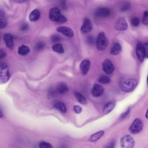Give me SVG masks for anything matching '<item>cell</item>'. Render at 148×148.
<instances>
[{
    "label": "cell",
    "instance_id": "d590c367",
    "mask_svg": "<svg viewBox=\"0 0 148 148\" xmlns=\"http://www.w3.org/2000/svg\"><path fill=\"white\" fill-rule=\"evenodd\" d=\"M115 144V142L113 140L106 145L104 147L105 148H113L114 147Z\"/></svg>",
    "mask_w": 148,
    "mask_h": 148
},
{
    "label": "cell",
    "instance_id": "d4e9b609",
    "mask_svg": "<svg viewBox=\"0 0 148 148\" xmlns=\"http://www.w3.org/2000/svg\"><path fill=\"white\" fill-rule=\"evenodd\" d=\"M110 81V78L105 75L101 76L98 79V82L102 84H107L109 83Z\"/></svg>",
    "mask_w": 148,
    "mask_h": 148
},
{
    "label": "cell",
    "instance_id": "f546056e",
    "mask_svg": "<svg viewBox=\"0 0 148 148\" xmlns=\"http://www.w3.org/2000/svg\"><path fill=\"white\" fill-rule=\"evenodd\" d=\"M148 12L147 11H145L143 13V23L145 25H147L148 23Z\"/></svg>",
    "mask_w": 148,
    "mask_h": 148
},
{
    "label": "cell",
    "instance_id": "603a6c76",
    "mask_svg": "<svg viewBox=\"0 0 148 148\" xmlns=\"http://www.w3.org/2000/svg\"><path fill=\"white\" fill-rule=\"evenodd\" d=\"M53 50L57 53L62 54L64 52V49L62 44L58 43L53 45L52 47Z\"/></svg>",
    "mask_w": 148,
    "mask_h": 148
},
{
    "label": "cell",
    "instance_id": "9a60e30c",
    "mask_svg": "<svg viewBox=\"0 0 148 148\" xmlns=\"http://www.w3.org/2000/svg\"><path fill=\"white\" fill-rule=\"evenodd\" d=\"M110 13L109 10L105 7H101L98 8L95 12V15L100 17H107Z\"/></svg>",
    "mask_w": 148,
    "mask_h": 148
},
{
    "label": "cell",
    "instance_id": "3957f363",
    "mask_svg": "<svg viewBox=\"0 0 148 148\" xmlns=\"http://www.w3.org/2000/svg\"><path fill=\"white\" fill-rule=\"evenodd\" d=\"M8 66L5 64L0 65V84L7 82L10 77Z\"/></svg>",
    "mask_w": 148,
    "mask_h": 148
},
{
    "label": "cell",
    "instance_id": "cb8c5ba5",
    "mask_svg": "<svg viewBox=\"0 0 148 148\" xmlns=\"http://www.w3.org/2000/svg\"><path fill=\"white\" fill-rule=\"evenodd\" d=\"M75 95L77 100L80 103L83 105L86 104L87 103L86 99L81 93L77 92H75Z\"/></svg>",
    "mask_w": 148,
    "mask_h": 148
},
{
    "label": "cell",
    "instance_id": "f1b7e54d",
    "mask_svg": "<svg viewBox=\"0 0 148 148\" xmlns=\"http://www.w3.org/2000/svg\"><path fill=\"white\" fill-rule=\"evenodd\" d=\"M61 38L59 35L57 34H54L51 37V40L53 42H56L60 41Z\"/></svg>",
    "mask_w": 148,
    "mask_h": 148
},
{
    "label": "cell",
    "instance_id": "6da1fadb",
    "mask_svg": "<svg viewBox=\"0 0 148 148\" xmlns=\"http://www.w3.org/2000/svg\"><path fill=\"white\" fill-rule=\"evenodd\" d=\"M137 84L138 82L136 79L127 77L121 78L119 82L120 88L125 92H130L133 91Z\"/></svg>",
    "mask_w": 148,
    "mask_h": 148
},
{
    "label": "cell",
    "instance_id": "ba28073f",
    "mask_svg": "<svg viewBox=\"0 0 148 148\" xmlns=\"http://www.w3.org/2000/svg\"><path fill=\"white\" fill-rule=\"evenodd\" d=\"M128 24L125 19L123 17L118 19L114 25V28L118 31L126 30L128 28Z\"/></svg>",
    "mask_w": 148,
    "mask_h": 148
},
{
    "label": "cell",
    "instance_id": "ab89813d",
    "mask_svg": "<svg viewBox=\"0 0 148 148\" xmlns=\"http://www.w3.org/2000/svg\"><path fill=\"white\" fill-rule=\"evenodd\" d=\"M5 12L2 10H0V18H4L5 16Z\"/></svg>",
    "mask_w": 148,
    "mask_h": 148
},
{
    "label": "cell",
    "instance_id": "d6986e66",
    "mask_svg": "<svg viewBox=\"0 0 148 148\" xmlns=\"http://www.w3.org/2000/svg\"><path fill=\"white\" fill-rule=\"evenodd\" d=\"M40 13L37 9L32 11L29 14V19L31 21L34 22L38 20L40 17Z\"/></svg>",
    "mask_w": 148,
    "mask_h": 148
},
{
    "label": "cell",
    "instance_id": "ee69618b",
    "mask_svg": "<svg viewBox=\"0 0 148 148\" xmlns=\"http://www.w3.org/2000/svg\"><path fill=\"white\" fill-rule=\"evenodd\" d=\"M147 113H148V111L147 110V112H146V114H145V116L146 117L147 119L148 118V115H147Z\"/></svg>",
    "mask_w": 148,
    "mask_h": 148
},
{
    "label": "cell",
    "instance_id": "8fae6325",
    "mask_svg": "<svg viewBox=\"0 0 148 148\" xmlns=\"http://www.w3.org/2000/svg\"><path fill=\"white\" fill-rule=\"evenodd\" d=\"M3 39L6 47L10 49H12L14 46L13 35L10 33H5L3 35Z\"/></svg>",
    "mask_w": 148,
    "mask_h": 148
},
{
    "label": "cell",
    "instance_id": "7bdbcfd3",
    "mask_svg": "<svg viewBox=\"0 0 148 148\" xmlns=\"http://www.w3.org/2000/svg\"><path fill=\"white\" fill-rule=\"evenodd\" d=\"M3 116V113L0 108V118H2Z\"/></svg>",
    "mask_w": 148,
    "mask_h": 148
},
{
    "label": "cell",
    "instance_id": "44dd1931",
    "mask_svg": "<svg viewBox=\"0 0 148 148\" xmlns=\"http://www.w3.org/2000/svg\"><path fill=\"white\" fill-rule=\"evenodd\" d=\"M30 49L28 47L25 45H22L18 48V53L21 56H24L27 55L30 52Z\"/></svg>",
    "mask_w": 148,
    "mask_h": 148
},
{
    "label": "cell",
    "instance_id": "b9f144b4",
    "mask_svg": "<svg viewBox=\"0 0 148 148\" xmlns=\"http://www.w3.org/2000/svg\"><path fill=\"white\" fill-rule=\"evenodd\" d=\"M88 41L89 43H92L93 41V39L91 37H89L88 38Z\"/></svg>",
    "mask_w": 148,
    "mask_h": 148
},
{
    "label": "cell",
    "instance_id": "ffe728a7",
    "mask_svg": "<svg viewBox=\"0 0 148 148\" xmlns=\"http://www.w3.org/2000/svg\"><path fill=\"white\" fill-rule=\"evenodd\" d=\"M115 103L114 101H110L106 104L103 108V112L104 114H106L110 113L114 108Z\"/></svg>",
    "mask_w": 148,
    "mask_h": 148
},
{
    "label": "cell",
    "instance_id": "484cf974",
    "mask_svg": "<svg viewBox=\"0 0 148 148\" xmlns=\"http://www.w3.org/2000/svg\"><path fill=\"white\" fill-rule=\"evenodd\" d=\"M40 148H52V145L50 143L44 141H40L39 144Z\"/></svg>",
    "mask_w": 148,
    "mask_h": 148
},
{
    "label": "cell",
    "instance_id": "e575fe53",
    "mask_svg": "<svg viewBox=\"0 0 148 148\" xmlns=\"http://www.w3.org/2000/svg\"><path fill=\"white\" fill-rule=\"evenodd\" d=\"M6 56V53L5 51L2 49H0V59L5 58Z\"/></svg>",
    "mask_w": 148,
    "mask_h": 148
},
{
    "label": "cell",
    "instance_id": "ac0fdd59",
    "mask_svg": "<svg viewBox=\"0 0 148 148\" xmlns=\"http://www.w3.org/2000/svg\"><path fill=\"white\" fill-rule=\"evenodd\" d=\"M121 45L119 43L116 42L112 46L110 50V53L113 55H117L121 52Z\"/></svg>",
    "mask_w": 148,
    "mask_h": 148
},
{
    "label": "cell",
    "instance_id": "5b68a950",
    "mask_svg": "<svg viewBox=\"0 0 148 148\" xmlns=\"http://www.w3.org/2000/svg\"><path fill=\"white\" fill-rule=\"evenodd\" d=\"M143 127V123L141 120L139 118H136L130 127L129 131L132 134H137L142 130Z\"/></svg>",
    "mask_w": 148,
    "mask_h": 148
},
{
    "label": "cell",
    "instance_id": "d6a6232c",
    "mask_svg": "<svg viewBox=\"0 0 148 148\" xmlns=\"http://www.w3.org/2000/svg\"><path fill=\"white\" fill-rule=\"evenodd\" d=\"M61 6L64 10L66 9V0H60Z\"/></svg>",
    "mask_w": 148,
    "mask_h": 148
},
{
    "label": "cell",
    "instance_id": "e0dca14e",
    "mask_svg": "<svg viewBox=\"0 0 148 148\" xmlns=\"http://www.w3.org/2000/svg\"><path fill=\"white\" fill-rule=\"evenodd\" d=\"M54 107L62 113L66 112V108L64 103L60 101L55 102L53 104Z\"/></svg>",
    "mask_w": 148,
    "mask_h": 148
},
{
    "label": "cell",
    "instance_id": "7402d4cb",
    "mask_svg": "<svg viewBox=\"0 0 148 148\" xmlns=\"http://www.w3.org/2000/svg\"><path fill=\"white\" fill-rule=\"evenodd\" d=\"M104 133L103 131H100L92 134L90 137L89 140L92 142L97 141L103 136Z\"/></svg>",
    "mask_w": 148,
    "mask_h": 148
},
{
    "label": "cell",
    "instance_id": "836d02e7",
    "mask_svg": "<svg viewBox=\"0 0 148 148\" xmlns=\"http://www.w3.org/2000/svg\"><path fill=\"white\" fill-rule=\"evenodd\" d=\"M73 110L74 112L77 114L80 113L82 110V108L79 106L77 105L74 106Z\"/></svg>",
    "mask_w": 148,
    "mask_h": 148
},
{
    "label": "cell",
    "instance_id": "8d00e7d4",
    "mask_svg": "<svg viewBox=\"0 0 148 148\" xmlns=\"http://www.w3.org/2000/svg\"><path fill=\"white\" fill-rule=\"evenodd\" d=\"M130 111V108L129 107L125 112L122 114L121 115V117L122 118H123L126 116L129 113Z\"/></svg>",
    "mask_w": 148,
    "mask_h": 148
},
{
    "label": "cell",
    "instance_id": "4316f807",
    "mask_svg": "<svg viewBox=\"0 0 148 148\" xmlns=\"http://www.w3.org/2000/svg\"><path fill=\"white\" fill-rule=\"evenodd\" d=\"M45 47V43L42 41H39L37 42L35 45V48L37 50H41L43 49Z\"/></svg>",
    "mask_w": 148,
    "mask_h": 148
},
{
    "label": "cell",
    "instance_id": "30bf717a",
    "mask_svg": "<svg viewBox=\"0 0 148 148\" xmlns=\"http://www.w3.org/2000/svg\"><path fill=\"white\" fill-rule=\"evenodd\" d=\"M92 24L90 20L88 18H84L81 28V31L84 33H88L92 30Z\"/></svg>",
    "mask_w": 148,
    "mask_h": 148
},
{
    "label": "cell",
    "instance_id": "2e32d148",
    "mask_svg": "<svg viewBox=\"0 0 148 148\" xmlns=\"http://www.w3.org/2000/svg\"><path fill=\"white\" fill-rule=\"evenodd\" d=\"M69 90V88L67 85L64 83H59L57 86L55 91L56 92L59 94H63Z\"/></svg>",
    "mask_w": 148,
    "mask_h": 148
},
{
    "label": "cell",
    "instance_id": "277c9868",
    "mask_svg": "<svg viewBox=\"0 0 148 148\" xmlns=\"http://www.w3.org/2000/svg\"><path fill=\"white\" fill-rule=\"evenodd\" d=\"M108 44V40L103 32L98 34L96 41V46L98 49L100 51L105 50Z\"/></svg>",
    "mask_w": 148,
    "mask_h": 148
},
{
    "label": "cell",
    "instance_id": "7a4b0ae2",
    "mask_svg": "<svg viewBox=\"0 0 148 148\" xmlns=\"http://www.w3.org/2000/svg\"><path fill=\"white\" fill-rule=\"evenodd\" d=\"M49 16L52 21L63 23L67 21V18L61 13L59 9L54 7L51 8L49 11Z\"/></svg>",
    "mask_w": 148,
    "mask_h": 148
},
{
    "label": "cell",
    "instance_id": "52a82bcc",
    "mask_svg": "<svg viewBox=\"0 0 148 148\" xmlns=\"http://www.w3.org/2000/svg\"><path fill=\"white\" fill-rule=\"evenodd\" d=\"M136 53L139 60L141 62L143 61L144 58H146L144 44L141 42L138 43L136 47Z\"/></svg>",
    "mask_w": 148,
    "mask_h": 148
},
{
    "label": "cell",
    "instance_id": "8992f818",
    "mask_svg": "<svg viewBox=\"0 0 148 148\" xmlns=\"http://www.w3.org/2000/svg\"><path fill=\"white\" fill-rule=\"evenodd\" d=\"M121 146L124 148H132L134 145V141L132 137L129 135L123 136L120 140Z\"/></svg>",
    "mask_w": 148,
    "mask_h": 148
},
{
    "label": "cell",
    "instance_id": "4dcf8cb0",
    "mask_svg": "<svg viewBox=\"0 0 148 148\" xmlns=\"http://www.w3.org/2000/svg\"><path fill=\"white\" fill-rule=\"evenodd\" d=\"M140 23V21L139 19L136 17L133 18L131 21L132 25L133 27H136L138 26Z\"/></svg>",
    "mask_w": 148,
    "mask_h": 148
},
{
    "label": "cell",
    "instance_id": "83f0119b",
    "mask_svg": "<svg viewBox=\"0 0 148 148\" xmlns=\"http://www.w3.org/2000/svg\"><path fill=\"white\" fill-rule=\"evenodd\" d=\"M130 7V4L129 2H126L122 5L121 10L122 12L126 11L129 10Z\"/></svg>",
    "mask_w": 148,
    "mask_h": 148
},
{
    "label": "cell",
    "instance_id": "4fadbf2b",
    "mask_svg": "<svg viewBox=\"0 0 148 148\" xmlns=\"http://www.w3.org/2000/svg\"><path fill=\"white\" fill-rule=\"evenodd\" d=\"M90 65V62L88 59H85L81 62L80 64L79 67L82 74L84 75H86L88 73Z\"/></svg>",
    "mask_w": 148,
    "mask_h": 148
},
{
    "label": "cell",
    "instance_id": "7c38bea8",
    "mask_svg": "<svg viewBox=\"0 0 148 148\" xmlns=\"http://www.w3.org/2000/svg\"><path fill=\"white\" fill-rule=\"evenodd\" d=\"M58 32L62 33L66 36L72 38L74 35V33L72 30L69 27L65 26H61L58 27L56 29Z\"/></svg>",
    "mask_w": 148,
    "mask_h": 148
},
{
    "label": "cell",
    "instance_id": "1f68e13d",
    "mask_svg": "<svg viewBox=\"0 0 148 148\" xmlns=\"http://www.w3.org/2000/svg\"><path fill=\"white\" fill-rule=\"evenodd\" d=\"M7 25V22L5 18H0V29L4 28Z\"/></svg>",
    "mask_w": 148,
    "mask_h": 148
},
{
    "label": "cell",
    "instance_id": "60d3db41",
    "mask_svg": "<svg viewBox=\"0 0 148 148\" xmlns=\"http://www.w3.org/2000/svg\"><path fill=\"white\" fill-rule=\"evenodd\" d=\"M14 1L18 3H22L26 2L28 0H13Z\"/></svg>",
    "mask_w": 148,
    "mask_h": 148
},
{
    "label": "cell",
    "instance_id": "9c48e42d",
    "mask_svg": "<svg viewBox=\"0 0 148 148\" xmlns=\"http://www.w3.org/2000/svg\"><path fill=\"white\" fill-rule=\"evenodd\" d=\"M102 69L106 73L110 75L113 73L114 68L112 62L110 60L107 59H105L103 62Z\"/></svg>",
    "mask_w": 148,
    "mask_h": 148
},
{
    "label": "cell",
    "instance_id": "74e56055",
    "mask_svg": "<svg viewBox=\"0 0 148 148\" xmlns=\"http://www.w3.org/2000/svg\"><path fill=\"white\" fill-rule=\"evenodd\" d=\"M148 42H145L144 44V46L145 47V51L146 53V58H148Z\"/></svg>",
    "mask_w": 148,
    "mask_h": 148
},
{
    "label": "cell",
    "instance_id": "5bb4252c",
    "mask_svg": "<svg viewBox=\"0 0 148 148\" xmlns=\"http://www.w3.org/2000/svg\"><path fill=\"white\" fill-rule=\"evenodd\" d=\"M103 88L101 85L95 84L92 88L91 93L94 97H97L101 95L103 93Z\"/></svg>",
    "mask_w": 148,
    "mask_h": 148
},
{
    "label": "cell",
    "instance_id": "f35d334b",
    "mask_svg": "<svg viewBox=\"0 0 148 148\" xmlns=\"http://www.w3.org/2000/svg\"><path fill=\"white\" fill-rule=\"evenodd\" d=\"M29 27L27 23L23 24L21 27V29L22 31H24L27 30Z\"/></svg>",
    "mask_w": 148,
    "mask_h": 148
}]
</instances>
